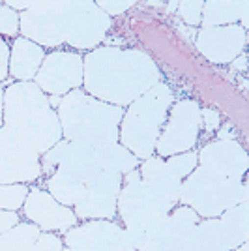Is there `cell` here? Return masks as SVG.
<instances>
[{
	"label": "cell",
	"mask_w": 249,
	"mask_h": 251,
	"mask_svg": "<svg viewBox=\"0 0 249 251\" xmlns=\"http://www.w3.org/2000/svg\"><path fill=\"white\" fill-rule=\"evenodd\" d=\"M83 90L109 105L125 109L157 83L163 74L143 49L100 45L83 54Z\"/></svg>",
	"instance_id": "obj_4"
},
{
	"label": "cell",
	"mask_w": 249,
	"mask_h": 251,
	"mask_svg": "<svg viewBox=\"0 0 249 251\" xmlns=\"http://www.w3.org/2000/svg\"><path fill=\"white\" fill-rule=\"evenodd\" d=\"M248 13L249 0H206L202 6L200 28L240 25L244 30H248Z\"/></svg>",
	"instance_id": "obj_18"
},
{
	"label": "cell",
	"mask_w": 249,
	"mask_h": 251,
	"mask_svg": "<svg viewBox=\"0 0 249 251\" xmlns=\"http://www.w3.org/2000/svg\"><path fill=\"white\" fill-rule=\"evenodd\" d=\"M202 6L204 0H184L178 2L176 13L182 19V25L189 28H200V19H202Z\"/></svg>",
	"instance_id": "obj_21"
},
{
	"label": "cell",
	"mask_w": 249,
	"mask_h": 251,
	"mask_svg": "<svg viewBox=\"0 0 249 251\" xmlns=\"http://www.w3.org/2000/svg\"><path fill=\"white\" fill-rule=\"evenodd\" d=\"M62 251H73V250H70V248H64V250Z\"/></svg>",
	"instance_id": "obj_30"
},
{
	"label": "cell",
	"mask_w": 249,
	"mask_h": 251,
	"mask_svg": "<svg viewBox=\"0 0 249 251\" xmlns=\"http://www.w3.org/2000/svg\"><path fill=\"white\" fill-rule=\"evenodd\" d=\"M2 129L17 145L43 156L62 141L56 111L34 83H10L4 88Z\"/></svg>",
	"instance_id": "obj_5"
},
{
	"label": "cell",
	"mask_w": 249,
	"mask_h": 251,
	"mask_svg": "<svg viewBox=\"0 0 249 251\" xmlns=\"http://www.w3.org/2000/svg\"><path fill=\"white\" fill-rule=\"evenodd\" d=\"M73 251H137L133 238L116 220H88L62 234Z\"/></svg>",
	"instance_id": "obj_12"
},
{
	"label": "cell",
	"mask_w": 249,
	"mask_h": 251,
	"mask_svg": "<svg viewBox=\"0 0 249 251\" xmlns=\"http://www.w3.org/2000/svg\"><path fill=\"white\" fill-rule=\"evenodd\" d=\"M139 159L118 143L60 141L42 156L45 188L79 221L116 220V201L124 175L139 167Z\"/></svg>",
	"instance_id": "obj_1"
},
{
	"label": "cell",
	"mask_w": 249,
	"mask_h": 251,
	"mask_svg": "<svg viewBox=\"0 0 249 251\" xmlns=\"http://www.w3.org/2000/svg\"><path fill=\"white\" fill-rule=\"evenodd\" d=\"M56 116L64 141L114 145L118 143V127L124 109L103 103L88 96L83 88H77L62 96Z\"/></svg>",
	"instance_id": "obj_7"
},
{
	"label": "cell",
	"mask_w": 249,
	"mask_h": 251,
	"mask_svg": "<svg viewBox=\"0 0 249 251\" xmlns=\"http://www.w3.org/2000/svg\"><path fill=\"white\" fill-rule=\"evenodd\" d=\"M197 159L199 167L227 178H244L249 169L248 152L236 139L210 141L197 152Z\"/></svg>",
	"instance_id": "obj_15"
},
{
	"label": "cell",
	"mask_w": 249,
	"mask_h": 251,
	"mask_svg": "<svg viewBox=\"0 0 249 251\" xmlns=\"http://www.w3.org/2000/svg\"><path fill=\"white\" fill-rule=\"evenodd\" d=\"M200 103L193 98H184L173 103L167 115V122L157 139V157L176 156L184 152H191L200 139Z\"/></svg>",
	"instance_id": "obj_10"
},
{
	"label": "cell",
	"mask_w": 249,
	"mask_h": 251,
	"mask_svg": "<svg viewBox=\"0 0 249 251\" xmlns=\"http://www.w3.org/2000/svg\"><path fill=\"white\" fill-rule=\"evenodd\" d=\"M113 19L96 2H34L19 13V36L43 49L88 52L103 45Z\"/></svg>",
	"instance_id": "obj_2"
},
{
	"label": "cell",
	"mask_w": 249,
	"mask_h": 251,
	"mask_svg": "<svg viewBox=\"0 0 249 251\" xmlns=\"http://www.w3.org/2000/svg\"><path fill=\"white\" fill-rule=\"evenodd\" d=\"M64 242L58 234L54 232H42L36 244L32 246L30 251H62Z\"/></svg>",
	"instance_id": "obj_24"
},
{
	"label": "cell",
	"mask_w": 249,
	"mask_h": 251,
	"mask_svg": "<svg viewBox=\"0 0 249 251\" xmlns=\"http://www.w3.org/2000/svg\"><path fill=\"white\" fill-rule=\"evenodd\" d=\"M96 4H98V8L103 11L105 15H109L111 19L122 15V13L131 10L133 6H137V2H133V0H98Z\"/></svg>",
	"instance_id": "obj_23"
},
{
	"label": "cell",
	"mask_w": 249,
	"mask_h": 251,
	"mask_svg": "<svg viewBox=\"0 0 249 251\" xmlns=\"http://www.w3.org/2000/svg\"><path fill=\"white\" fill-rule=\"evenodd\" d=\"M19 36V13L11 10L6 2L0 4V38H17Z\"/></svg>",
	"instance_id": "obj_22"
},
{
	"label": "cell",
	"mask_w": 249,
	"mask_h": 251,
	"mask_svg": "<svg viewBox=\"0 0 249 251\" xmlns=\"http://www.w3.org/2000/svg\"><path fill=\"white\" fill-rule=\"evenodd\" d=\"M174 101V90L165 81L137 98L124 109L118 127V145L131 152L139 161L154 156L169 109Z\"/></svg>",
	"instance_id": "obj_6"
},
{
	"label": "cell",
	"mask_w": 249,
	"mask_h": 251,
	"mask_svg": "<svg viewBox=\"0 0 249 251\" xmlns=\"http://www.w3.org/2000/svg\"><path fill=\"white\" fill-rule=\"evenodd\" d=\"M174 206L178 204L156 193L143 182L139 169H133L122 180V189L116 201V220L131 234L135 250L139 251L143 236L165 220Z\"/></svg>",
	"instance_id": "obj_9"
},
{
	"label": "cell",
	"mask_w": 249,
	"mask_h": 251,
	"mask_svg": "<svg viewBox=\"0 0 249 251\" xmlns=\"http://www.w3.org/2000/svg\"><path fill=\"white\" fill-rule=\"evenodd\" d=\"M47 51L34 42L17 36L10 45V79L11 83H32Z\"/></svg>",
	"instance_id": "obj_17"
},
{
	"label": "cell",
	"mask_w": 249,
	"mask_h": 251,
	"mask_svg": "<svg viewBox=\"0 0 249 251\" xmlns=\"http://www.w3.org/2000/svg\"><path fill=\"white\" fill-rule=\"evenodd\" d=\"M28 189L26 184H0V210L21 212Z\"/></svg>",
	"instance_id": "obj_20"
},
{
	"label": "cell",
	"mask_w": 249,
	"mask_h": 251,
	"mask_svg": "<svg viewBox=\"0 0 249 251\" xmlns=\"http://www.w3.org/2000/svg\"><path fill=\"white\" fill-rule=\"evenodd\" d=\"M248 236L249 202L214 220H200L189 206L178 204L143 236L139 251H232L248 244Z\"/></svg>",
	"instance_id": "obj_3"
},
{
	"label": "cell",
	"mask_w": 249,
	"mask_h": 251,
	"mask_svg": "<svg viewBox=\"0 0 249 251\" xmlns=\"http://www.w3.org/2000/svg\"><path fill=\"white\" fill-rule=\"evenodd\" d=\"M221 126L219 111L212 107H200V127H204L206 133H216Z\"/></svg>",
	"instance_id": "obj_25"
},
{
	"label": "cell",
	"mask_w": 249,
	"mask_h": 251,
	"mask_svg": "<svg viewBox=\"0 0 249 251\" xmlns=\"http://www.w3.org/2000/svg\"><path fill=\"white\" fill-rule=\"evenodd\" d=\"M139 173L143 182L148 184L156 193H159L163 199L178 204L180 201V188L184 178L173 169V165L163 157L152 156L139 163Z\"/></svg>",
	"instance_id": "obj_16"
},
{
	"label": "cell",
	"mask_w": 249,
	"mask_h": 251,
	"mask_svg": "<svg viewBox=\"0 0 249 251\" xmlns=\"http://www.w3.org/2000/svg\"><path fill=\"white\" fill-rule=\"evenodd\" d=\"M197 49L208 62L227 66L248 49V30L240 25L218 26V28H199L195 36Z\"/></svg>",
	"instance_id": "obj_14"
},
{
	"label": "cell",
	"mask_w": 249,
	"mask_h": 251,
	"mask_svg": "<svg viewBox=\"0 0 249 251\" xmlns=\"http://www.w3.org/2000/svg\"><path fill=\"white\" fill-rule=\"evenodd\" d=\"M42 230L28 221H21L13 229L0 234V251H30Z\"/></svg>",
	"instance_id": "obj_19"
},
{
	"label": "cell",
	"mask_w": 249,
	"mask_h": 251,
	"mask_svg": "<svg viewBox=\"0 0 249 251\" xmlns=\"http://www.w3.org/2000/svg\"><path fill=\"white\" fill-rule=\"evenodd\" d=\"M10 83V43L0 38V84L8 86Z\"/></svg>",
	"instance_id": "obj_26"
},
{
	"label": "cell",
	"mask_w": 249,
	"mask_h": 251,
	"mask_svg": "<svg viewBox=\"0 0 249 251\" xmlns=\"http://www.w3.org/2000/svg\"><path fill=\"white\" fill-rule=\"evenodd\" d=\"M23 218L36 225L42 232L64 234L66 230L75 227L79 220L73 208L64 206L42 186H32L23 204Z\"/></svg>",
	"instance_id": "obj_13"
},
{
	"label": "cell",
	"mask_w": 249,
	"mask_h": 251,
	"mask_svg": "<svg viewBox=\"0 0 249 251\" xmlns=\"http://www.w3.org/2000/svg\"><path fill=\"white\" fill-rule=\"evenodd\" d=\"M83 52L72 49H54L45 54L32 83L45 96L62 98L77 88H83Z\"/></svg>",
	"instance_id": "obj_11"
},
{
	"label": "cell",
	"mask_w": 249,
	"mask_h": 251,
	"mask_svg": "<svg viewBox=\"0 0 249 251\" xmlns=\"http://www.w3.org/2000/svg\"><path fill=\"white\" fill-rule=\"evenodd\" d=\"M249 202L248 176L227 178L199 167L182 182L178 204L189 206L200 220H214L227 210Z\"/></svg>",
	"instance_id": "obj_8"
},
{
	"label": "cell",
	"mask_w": 249,
	"mask_h": 251,
	"mask_svg": "<svg viewBox=\"0 0 249 251\" xmlns=\"http://www.w3.org/2000/svg\"><path fill=\"white\" fill-rule=\"evenodd\" d=\"M232 251H249V246L248 244H242V246H238L236 250H232Z\"/></svg>",
	"instance_id": "obj_29"
},
{
	"label": "cell",
	"mask_w": 249,
	"mask_h": 251,
	"mask_svg": "<svg viewBox=\"0 0 249 251\" xmlns=\"http://www.w3.org/2000/svg\"><path fill=\"white\" fill-rule=\"evenodd\" d=\"M228 66H230V70H232V72L246 74V72H248V54H246V52H242V54L236 56V58L228 64Z\"/></svg>",
	"instance_id": "obj_27"
},
{
	"label": "cell",
	"mask_w": 249,
	"mask_h": 251,
	"mask_svg": "<svg viewBox=\"0 0 249 251\" xmlns=\"http://www.w3.org/2000/svg\"><path fill=\"white\" fill-rule=\"evenodd\" d=\"M218 139H225V141H230V139H236V131H232V126L225 124L223 129L218 131Z\"/></svg>",
	"instance_id": "obj_28"
}]
</instances>
